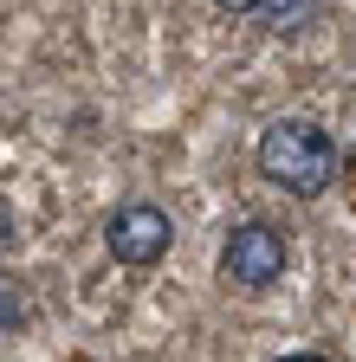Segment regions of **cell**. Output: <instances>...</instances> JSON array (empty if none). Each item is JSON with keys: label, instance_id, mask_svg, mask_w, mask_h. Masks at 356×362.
<instances>
[{"label": "cell", "instance_id": "cell-3", "mask_svg": "<svg viewBox=\"0 0 356 362\" xmlns=\"http://www.w3.org/2000/svg\"><path fill=\"white\" fill-rule=\"evenodd\" d=\"M110 252L123 259V265H156L162 252H168V240H175V226H168V214L162 207H149V201H130V207H117L110 214Z\"/></svg>", "mask_w": 356, "mask_h": 362}, {"label": "cell", "instance_id": "cell-2", "mask_svg": "<svg viewBox=\"0 0 356 362\" xmlns=\"http://www.w3.org/2000/svg\"><path fill=\"white\" fill-rule=\"evenodd\" d=\"M220 265H227V279L246 285V291L279 285V279H285V233H272L265 220H246V226H234V240H227V252H220Z\"/></svg>", "mask_w": 356, "mask_h": 362}, {"label": "cell", "instance_id": "cell-7", "mask_svg": "<svg viewBox=\"0 0 356 362\" xmlns=\"http://www.w3.org/2000/svg\"><path fill=\"white\" fill-rule=\"evenodd\" d=\"M7 324H13V310H7V304H0V330H7Z\"/></svg>", "mask_w": 356, "mask_h": 362}, {"label": "cell", "instance_id": "cell-5", "mask_svg": "<svg viewBox=\"0 0 356 362\" xmlns=\"http://www.w3.org/2000/svg\"><path fill=\"white\" fill-rule=\"evenodd\" d=\"M7 233H13V220H7V207H0V252H7Z\"/></svg>", "mask_w": 356, "mask_h": 362}, {"label": "cell", "instance_id": "cell-4", "mask_svg": "<svg viewBox=\"0 0 356 362\" xmlns=\"http://www.w3.org/2000/svg\"><path fill=\"white\" fill-rule=\"evenodd\" d=\"M214 7H227V13H259L265 0H214Z\"/></svg>", "mask_w": 356, "mask_h": 362}, {"label": "cell", "instance_id": "cell-6", "mask_svg": "<svg viewBox=\"0 0 356 362\" xmlns=\"http://www.w3.org/2000/svg\"><path fill=\"white\" fill-rule=\"evenodd\" d=\"M279 362H324V356H279Z\"/></svg>", "mask_w": 356, "mask_h": 362}, {"label": "cell", "instance_id": "cell-1", "mask_svg": "<svg viewBox=\"0 0 356 362\" xmlns=\"http://www.w3.org/2000/svg\"><path fill=\"white\" fill-rule=\"evenodd\" d=\"M259 175L292 188V194H324L331 175H337V149H331V136L318 123L285 117V123H272L259 136Z\"/></svg>", "mask_w": 356, "mask_h": 362}]
</instances>
